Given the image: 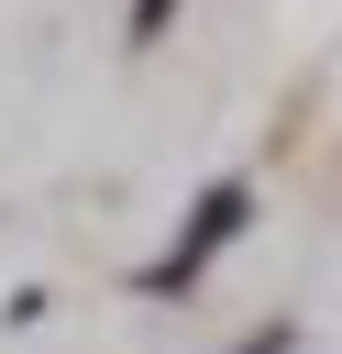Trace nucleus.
Here are the masks:
<instances>
[{
    "mask_svg": "<svg viewBox=\"0 0 342 354\" xmlns=\"http://www.w3.org/2000/svg\"><path fill=\"white\" fill-rule=\"evenodd\" d=\"M232 221H243V188H210V210H199V232H188V243H177L165 266H154V288H188V277L210 266V243H232Z\"/></svg>",
    "mask_w": 342,
    "mask_h": 354,
    "instance_id": "f257e3e1",
    "label": "nucleus"
}]
</instances>
